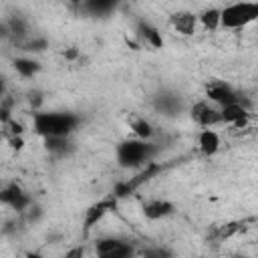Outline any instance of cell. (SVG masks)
I'll use <instances>...</instances> for the list:
<instances>
[{
  "label": "cell",
  "instance_id": "obj_19",
  "mask_svg": "<svg viewBox=\"0 0 258 258\" xmlns=\"http://www.w3.org/2000/svg\"><path fill=\"white\" fill-rule=\"evenodd\" d=\"M131 129L141 137V139H147L153 135V129L151 125L145 121V119H131Z\"/></svg>",
  "mask_w": 258,
  "mask_h": 258
},
{
  "label": "cell",
  "instance_id": "obj_9",
  "mask_svg": "<svg viewBox=\"0 0 258 258\" xmlns=\"http://www.w3.org/2000/svg\"><path fill=\"white\" fill-rule=\"evenodd\" d=\"M191 117H194L200 125H204V127H210V125L222 121L220 113L214 111V109H212L210 105H206V103H198V105H194V109H191Z\"/></svg>",
  "mask_w": 258,
  "mask_h": 258
},
{
  "label": "cell",
  "instance_id": "obj_5",
  "mask_svg": "<svg viewBox=\"0 0 258 258\" xmlns=\"http://www.w3.org/2000/svg\"><path fill=\"white\" fill-rule=\"evenodd\" d=\"M0 202L6 204V206H10V208H14L16 212H22L30 204V198L20 189V185L10 183L8 187H4L0 191Z\"/></svg>",
  "mask_w": 258,
  "mask_h": 258
},
{
  "label": "cell",
  "instance_id": "obj_13",
  "mask_svg": "<svg viewBox=\"0 0 258 258\" xmlns=\"http://www.w3.org/2000/svg\"><path fill=\"white\" fill-rule=\"evenodd\" d=\"M218 147H220V137L214 131H210V129L202 131V135H200V149L206 155H214L218 151Z\"/></svg>",
  "mask_w": 258,
  "mask_h": 258
},
{
  "label": "cell",
  "instance_id": "obj_34",
  "mask_svg": "<svg viewBox=\"0 0 258 258\" xmlns=\"http://www.w3.org/2000/svg\"><path fill=\"white\" fill-rule=\"evenodd\" d=\"M236 258H246V256H236Z\"/></svg>",
  "mask_w": 258,
  "mask_h": 258
},
{
  "label": "cell",
  "instance_id": "obj_4",
  "mask_svg": "<svg viewBox=\"0 0 258 258\" xmlns=\"http://www.w3.org/2000/svg\"><path fill=\"white\" fill-rule=\"evenodd\" d=\"M157 171H161V165L159 163H155V161H149L147 165H145V169L143 171H139L135 177H131V179H127V181H121V183H117L115 185V191H113V198L117 200V198H125V196H129V194H133L135 189H139L143 183H147Z\"/></svg>",
  "mask_w": 258,
  "mask_h": 258
},
{
  "label": "cell",
  "instance_id": "obj_24",
  "mask_svg": "<svg viewBox=\"0 0 258 258\" xmlns=\"http://www.w3.org/2000/svg\"><path fill=\"white\" fill-rule=\"evenodd\" d=\"M99 258H131V248H123L119 252H107V254H99Z\"/></svg>",
  "mask_w": 258,
  "mask_h": 258
},
{
  "label": "cell",
  "instance_id": "obj_20",
  "mask_svg": "<svg viewBox=\"0 0 258 258\" xmlns=\"http://www.w3.org/2000/svg\"><path fill=\"white\" fill-rule=\"evenodd\" d=\"M238 230H240V222H228V224H224V226H220L216 230V238L218 240H226V238L234 236Z\"/></svg>",
  "mask_w": 258,
  "mask_h": 258
},
{
  "label": "cell",
  "instance_id": "obj_16",
  "mask_svg": "<svg viewBox=\"0 0 258 258\" xmlns=\"http://www.w3.org/2000/svg\"><path fill=\"white\" fill-rule=\"evenodd\" d=\"M14 69H16L22 77H32V75L38 73L40 64H38L36 60H32V58H16V60H14Z\"/></svg>",
  "mask_w": 258,
  "mask_h": 258
},
{
  "label": "cell",
  "instance_id": "obj_23",
  "mask_svg": "<svg viewBox=\"0 0 258 258\" xmlns=\"http://www.w3.org/2000/svg\"><path fill=\"white\" fill-rule=\"evenodd\" d=\"M46 48V40L44 38H36V40H30L24 44V50H30V52H40Z\"/></svg>",
  "mask_w": 258,
  "mask_h": 258
},
{
  "label": "cell",
  "instance_id": "obj_10",
  "mask_svg": "<svg viewBox=\"0 0 258 258\" xmlns=\"http://www.w3.org/2000/svg\"><path fill=\"white\" fill-rule=\"evenodd\" d=\"M220 117H222V121L234 123L236 127H244L248 113H246V109H244L240 103H232V105H226V107L220 111Z\"/></svg>",
  "mask_w": 258,
  "mask_h": 258
},
{
  "label": "cell",
  "instance_id": "obj_17",
  "mask_svg": "<svg viewBox=\"0 0 258 258\" xmlns=\"http://www.w3.org/2000/svg\"><path fill=\"white\" fill-rule=\"evenodd\" d=\"M155 107L161 109L163 113L171 115V113H175V111L179 109V101H177V97H173V95H161V97H157Z\"/></svg>",
  "mask_w": 258,
  "mask_h": 258
},
{
  "label": "cell",
  "instance_id": "obj_22",
  "mask_svg": "<svg viewBox=\"0 0 258 258\" xmlns=\"http://www.w3.org/2000/svg\"><path fill=\"white\" fill-rule=\"evenodd\" d=\"M143 258H171V252L165 248H149L145 250Z\"/></svg>",
  "mask_w": 258,
  "mask_h": 258
},
{
  "label": "cell",
  "instance_id": "obj_27",
  "mask_svg": "<svg viewBox=\"0 0 258 258\" xmlns=\"http://www.w3.org/2000/svg\"><path fill=\"white\" fill-rule=\"evenodd\" d=\"M64 58L67 60H77L79 58V48H75V46L73 48H67L64 50Z\"/></svg>",
  "mask_w": 258,
  "mask_h": 258
},
{
  "label": "cell",
  "instance_id": "obj_18",
  "mask_svg": "<svg viewBox=\"0 0 258 258\" xmlns=\"http://www.w3.org/2000/svg\"><path fill=\"white\" fill-rule=\"evenodd\" d=\"M200 20H202V24H204L208 30H214V28H218V24H220V10H218V8L206 10V12L200 16Z\"/></svg>",
  "mask_w": 258,
  "mask_h": 258
},
{
  "label": "cell",
  "instance_id": "obj_1",
  "mask_svg": "<svg viewBox=\"0 0 258 258\" xmlns=\"http://www.w3.org/2000/svg\"><path fill=\"white\" fill-rule=\"evenodd\" d=\"M79 119L69 113H36L34 115V129L44 137H67Z\"/></svg>",
  "mask_w": 258,
  "mask_h": 258
},
{
  "label": "cell",
  "instance_id": "obj_25",
  "mask_svg": "<svg viewBox=\"0 0 258 258\" xmlns=\"http://www.w3.org/2000/svg\"><path fill=\"white\" fill-rule=\"evenodd\" d=\"M30 105L34 107V109H38L40 105H42V93L40 91H30Z\"/></svg>",
  "mask_w": 258,
  "mask_h": 258
},
{
  "label": "cell",
  "instance_id": "obj_14",
  "mask_svg": "<svg viewBox=\"0 0 258 258\" xmlns=\"http://www.w3.org/2000/svg\"><path fill=\"white\" fill-rule=\"evenodd\" d=\"M113 8H115V2H111V0H91L85 4V10L91 14H97V16L109 14Z\"/></svg>",
  "mask_w": 258,
  "mask_h": 258
},
{
  "label": "cell",
  "instance_id": "obj_6",
  "mask_svg": "<svg viewBox=\"0 0 258 258\" xmlns=\"http://www.w3.org/2000/svg\"><path fill=\"white\" fill-rule=\"evenodd\" d=\"M206 93H208V97L212 99V101H216V103H220V105H232V103H238V97H236V93L226 85V83H222V81H212V83H208V87H206Z\"/></svg>",
  "mask_w": 258,
  "mask_h": 258
},
{
  "label": "cell",
  "instance_id": "obj_33",
  "mask_svg": "<svg viewBox=\"0 0 258 258\" xmlns=\"http://www.w3.org/2000/svg\"><path fill=\"white\" fill-rule=\"evenodd\" d=\"M2 95H4V81H2V77H0V101H2Z\"/></svg>",
  "mask_w": 258,
  "mask_h": 258
},
{
  "label": "cell",
  "instance_id": "obj_8",
  "mask_svg": "<svg viewBox=\"0 0 258 258\" xmlns=\"http://www.w3.org/2000/svg\"><path fill=\"white\" fill-rule=\"evenodd\" d=\"M196 22H198V16H194L187 10H179V12L171 14V24L181 34H191L196 30Z\"/></svg>",
  "mask_w": 258,
  "mask_h": 258
},
{
  "label": "cell",
  "instance_id": "obj_26",
  "mask_svg": "<svg viewBox=\"0 0 258 258\" xmlns=\"http://www.w3.org/2000/svg\"><path fill=\"white\" fill-rule=\"evenodd\" d=\"M83 256H85V250H83V246L71 248V250L64 254V258H83Z\"/></svg>",
  "mask_w": 258,
  "mask_h": 258
},
{
  "label": "cell",
  "instance_id": "obj_32",
  "mask_svg": "<svg viewBox=\"0 0 258 258\" xmlns=\"http://www.w3.org/2000/svg\"><path fill=\"white\" fill-rule=\"evenodd\" d=\"M26 258H42V256H40L38 252H28V254H26Z\"/></svg>",
  "mask_w": 258,
  "mask_h": 258
},
{
  "label": "cell",
  "instance_id": "obj_15",
  "mask_svg": "<svg viewBox=\"0 0 258 258\" xmlns=\"http://www.w3.org/2000/svg\"><path fill=\"white\" fill-rule=\"evenodd\" d=\"M44 147L48 151H52V153L62 155V153H67L71 149V143H69L67 137H44Z\"/></svg>",
  "mask_w": 258,
  "mask_h": 258
},
{
  "label": "cell",
  "instance_id": "obj_12",
  "mask_svg": "<svg viewBox=\"0 0 258 258\" xmlns=\"http://www.w3.org/2000/svg\"><path fill=\"white\" fill-rule=\"evenodd\" d=\"M137 28H139V36L145 38L151 46H155V48H161V46H163V38H161V34L157 32V28H153V26L147 24L145 20H141Z\"/></svg>",
  "mask_w": 258,
  "mask_h": 258
},
{
  "label": "cell",
  "instance_id": "obj_11",
  "mask_svg": "<svg viewBox=\"0 0 258 258\" xmlns=\"http://www.w3.org/2000/svg\"><path fill=\"white\" fill-rule=\"evenodd\" d=\"M171 212H173V206L169 202H161V200H155V202H149V204L143 206V214L149 220H159V218H163Z\"/></svg>",
  "mask_w": 258,
  "mask_h": 258
},
{
  "label": "cell",
  "instance_id": "obj_21",
  "mask_svg": "<svg viewBox=\"0 0 258 258\" xmlns=\"http://www.w3.org/2000/svg\"><path fill=\"white\" fill-rule=\"evenodd\" d=\"M8 30L12 34H16V36H24L26 34V24H24L22 18H12L10 24H8Z\"/></svg>",
  "mask_w": 258,
  "mask_h": 258
},
{
  "label": "cell",
  "instance_id": "obj_30",
  "mask_svg": "<svg viewBox=\"0 0 258 258\" xmlns=\"http://www.w3.org/2000/svg\"><path fill=\"white\" fill-rule=\"evenodd\" d=\"M10 145H12V149H20L22 147V139L20 137H10Z\"/></svg>",
  "mask_w": 258,
  "mask_h": 258
},
{
  "label": "cell",
  "instance_id": "obj_7",
  "mask_svg": "<svg viewBox=\"0 0 258 258\" xmlns=\"http://www.w3.org/2000/svg\"><path fill=\"white\" fill-rule=\"evenodd\" d=\"M115 198H107V200H101L97 204H93L89 210H87V216H85V232H89L107 212L115 210Z\"/></svg>",
  "mask_w": 258,
  "mask_h": 258
},
{
  "label": "cell",
  "instance_id": "obj_29",
  "mask_svg": "<svg viewBox=\"0 0 258 258\" xmlns=\"http://www.w3.org/2000/svg\"><path fill=\"white\" fill-rule=\"evenodd\" d=\"M8 127H10V131H12L14 135H20V133H22V125H20V123H14V121H8Z\"/></svg>",
  "mask_w": 258,
  "mask_h": 258
},
{
  "label": "cell",
  "instance_id": "obj_31",
  "mask_svg": "<svg viewBox=\"0 0 258 258\" xmlns=\"http://www.w3.org/2000/svg\"><path fill=\"white\" fill-rule=\"evenodd\" d=\"M8 34H10V30H8V26H6V24H2V22H0V38H6V36H8Z\"/></svg>",
  "mask_w": 258,
  "mask_h": 258
},
{
  "label": "cell",
  "instance_id": "obj_28",
  "mask_svg": "<svg viewBox=\"0 0 258 258\" xmlns=\"http://www.w3.org/2000/svg\"><path fill=\"white\" fill-rule=\"evenodd\" d=\"M40 214H42V210H40L38 206H32V208H30V212H28V220H30V222H34V220H38V218H40Z\"/></svg>",
  "mask_w": 258,
  "mask_h": 258
},
{
  "label": "cell",
  "instance_id": "obj_2",
  "mask_svg": "<svg viewBox=\"0 0 258 258\" xmlns=\"http://www.w3.org/2000/svg\"><path fill=\"white\" fill-rule=\"evenodd\" d=\"M258 16V4L254 2H240L220 10V24L224 28H238L252 22Z\"/></svg>",
  "mask_w": 258,
  "mask_h": 258
},
{
  "label": "cell",
  "instance_id": "obj_3",
  "mask_svg": "<svg viewBox=\"0 0 258 258\" xmlns=\"http://www.w3.org/2000/svg\"><path fill=\"white\" fill-rule=\"evenodd\" d=\"M153 153V145L151 143H145L141 139H129V141H123L117 149V157H119V163L123 167H135L143 161H147Z\"/></svg>",
  "mask_w": 258,
  "mask_h": 258
}]
</instances>
